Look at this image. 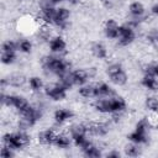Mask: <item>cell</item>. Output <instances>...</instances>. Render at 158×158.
<instances>
[{"label": "cell", "instance_id": "cell-35", "mask_svg": "<svg viewBox=\"0 0 158 158\" xmlns=\"http://www.w3.org/2000/svg\"><path fill=\"white\" fill-rule=\"evenodd\" d=\"M48 1H49V2H51L53 6H54L56 4H59V2H62V1H64V0H48Z\"/></svg>", "mask_w": 158, "mask_h": 158}, {"label": "cell", "instance_id": "cell-33", "mask_svg": "<svg viewBox=\"0 0 158 158\" xmlns=\"http://www.w3.org/2000/svg\"><path fill=\"white\" fill-rule=\"evenodd\" d=\"M107 157L109 158H118L120 153L118 152H111V153H107Z\"/></svg>", "mask_w": 158, "mask_h": 158}, {"label": "cell", "instance_id": "cell-21", "mask_svg": "<svg viewBox=\"0 0 158 158\" xmlns=\"http://www.w3.org/2000/svg\"><path fill=\"white\" fill-rule=\"evenodd\" d=\"M139 152H141V149H139L138 143L132 142L131 144H127V146L125 147V153H126L128 157H137V156L139 154Z\"/></svg>", "mask_w": 158, "mask_h": 158}, {"label": "cell", "instance_id": "cell-1", "mask_svg": "<svg viewBox=\"0 0 158 158\" xmlns=\"http://www.w3.org/2000/svg\"><path fill=\"white\" fill-rule=\"evenodd\" d=\"M42 65L47 72H49L52 74H56L58 77H60L62 74L68 72V63L65 60H63L62 58L53 57V56L44 57L42 59Z\"/></svg>", "mask_w": 158, "mask_h": 158}, {"label": "cell", "instance_id": "cell-4", "mask_svg": "<svg viewBox=\"0 0 158 158\" xmlns=\"http://www.w3.org/2000/svg\"><path fill=\"white\" fill-rule=\"evenodd\" d=\"M1 101L6 106H12V107L17 109L20 112L25 111L30 106L27 100L25 98L20 96V95H5V94H2L1 95Z\"/></svg>", "mask_w": 158, "mask_h": 158}, {"label": "cell", "instance_id": "cell-19", "mask_svg": "<svg viewBox=\"0 0 158 158\" xmlns=\"http://www.w3.org/2000/svg\"><path fill=\"white\" fill-rule=\"evenodd\" d=\"M143 12H144V7H143V5H142L141 2L135 1V2H132V4L130 5V14H131L132 16L139 17V16L143 15Z\"/></svg>", "mask_w": 158, "mask_h": 158}, {"label": "cell", "instance_id": "cell-5", "mask_svg": "<svg viewBox=\"0 0 158 158\" xmlns=\"http://www.w3.org/2000/svg\"><path fill=\"white\" fill-rule=\"evenodd\" d=\"M44 91H46V95L53 100H63L67 95V88H64L60 83L47 85Z\"/></svg>", "mask_w": 158, "mask_h": 158}, {"label": "cell", "instance_id": "cell-29", "mask_svg": "<svg viewBox=\"0 0 158 158\" xmlns=\"http://www.w3.org/2000/svg\"><path fill=\"white\" fill-rule=\"evenodd\" d=\"M19 49H20L21 52L28 53V52H31V49H32V43H31L30 41H27V40H22V41L19 43Z\"/></svg>", "mask_w": 158, "mask_h": 158}, {"label": "cell", "instance_id": "cell-9", "mask_svg": "<svg viewBox=\"0 0 158 158\" xmlns=\"http://www.w3.org/2000/svg\"><path fill=\"white\" fill-rule=\"evenodd\" d=\"M56 137H57V133L53 131V130H44L42 132L38 133V141L40 143L44 144V146H51V144H54V141H56Z\"/></svg>", "mask_w": 158, "mask_h": 158}, {"label": "cell", "instance_id": "cell-7", "mask_svg": "<svg viewBox=\"0 0 158 158\" xmlns=\"http://www.w3.org/2000/svg\"><path fill=\"white\" fill-rule=\"evenodd\" d=\"M86 128V135H93V136H104L109 131V126L104 122H90L85 125Z\"/></svg>", "mask_w": 158, "mask_h": 158}, {"label": "cell", "instance_id": "cell-25", "mask_svg": "<svg viewBox=\"0 0 158 158\" xmlns=\"http://www.w3.org/2000/svg\"><path fill=\"white\" fill-rule=\"evenodd\" d=\"M15 59H16L15 52H2L1 54V62L4 64H11L15 62Z\"/></svg>", "mask_w": 158, "mask_h": 158}, {"label": "cell", "instance_id": "cell-36", "mask_svg": "<svg viewBox=\"0 0 158 158\" xmlns=\"http://www.w3.org/2000/svg\"><path fill=\"white\" fill-rule=\"evenodd\" d=\"M68 1H69V2H72V4H75V2H78L79 0H68Z\"/></svg>", "mask_w": 158, "mask_h": 158}, {"label": "cell", "instance_id": "cell-8", "mask_svg": "<svg viewBox=\"0 0 158 158\" xmlns=\"http://www.w3.org/2000/svg\"><path fill=\"white\" fill-rule=\"evenodd\" d=\"M69 15H70V12H69L68 9H65V7H58L57 9V12H56V17H54L53 23L57 25L60 28H65L67 20L69 19Z\"/></svg>", "mask_w": 158, "mask_h": 158}, {"label": "cell", "instance_id": "cell-14", "mask_svg": "<svg viewBox=\"0 0 158 158\" xmlns=\"http://www.w3.org/2000/svg\"><path fill=\"white\" fill-rule=\"evenodd\" d=\"M70 117H73V112L68 109H57L54 112V120L58 123H63Z\"/></svg>", "mask_w": 158, "mask_h": 158}, {"label": "cell", "instance_id": "cell-37", "mask_svg": "<svg viewBox=\"0 0 158 158\" xmlns=\"http://www.w3.org/2000/svg\"><path fill=\"white\" fill-rule=\"evenodd\" d=\"M157 127H158V123H157Z\"/></svg>", "mask_w": 158, "mask_h": 158}, {"label": "cell", "instance_id": "cell-24", "mask_svg": "<svg viewBox=\"0 0 158 158\" xmlns=\"http://www.w3.org/2000/svg\"><path fill=\"white\" fill-rule=\"evenodd\" d=\"M146 107L152 112H158V100L153 96L146 99Z\"/></svg>", "mask_w": 158, "mask_h": 158}, {"label": "cell", "instance_id": "cell-28", "mask_svg": "<svg viewBox=\"0 0 158 158\" xmlns=\"http://www.w3.org/2000/svg\"><path fill=\"white\" fill-rule=\"evenodd\" d=\"M146 75H151V77H158V64L153 63V64H148L144 69Z\"/></svg>", "mask_w": 158, "mask_h": 158}, {"label": "cell", "instance_id": "cell-2", "mask_svg": "<svg viewBox=\"0 0 158 158\" xmlns=\"http://www.w3.org/2000/svg\"><path fill=\"white\" fill-rule=\"evenodd\" d=\"M2 143L12 149H20L30 143V136L23 131L15 133H6L2 138Z\"/></svg>", "mask_w": 158, "mask_h": 158}, {"label": "cell", "instance_id": "cell-6", "mask_svg": "<svg viewBox=\"0 0 158 158\" xmlns=\"http://www.w3.org/2000/svg\"><path fill=\"white\" fill-rule=\"evenodd\" d=\"M118 43L121 46H127L135 40V31L130 25H122L118 27Z\"/></svg>", "mask_w": 158, "mask_h": 158}, {"label": "cell", "instance_id": "cell-13", "mask_svg": "<svg viewBox=\"0 0 158 158\" xmlns=\"http://www.w3.org/2000/svg\"><path fill=\"white\" fill-rule=\"evenodd\" d=\"M88 72L84 69H75L72 72V78L74 81V85H83L88 80Z\"/></svg>", "mask_w": 158, "mask_h": 158}, {"label": "cell", "instance_id": "cell-26", "mask_svg": "<svg viewBox=\"0 0 158 158\" xmlns=\"http://www.w3.org/2000/svg\"><path fill=\"white\" fill-rule=\"evenodd\" d=\"M7 83H9V85H12V86H21L25 83V77L19 75V74L17 75H12V77L9 78Z\"/></svg>", "mask_w": 158, "mask_h": 158}, {"label": "cell", "instance_id": "cell-11", "mask_svg": "<svg viewBox=\"0 0 158 158\" xmlns=\"http://www.w3.org/2000/svg\"><path fill=\"white\" fill-rule=\"evenodd\" d=\"M112 95H115V91L107 84L100 83V84L95 85V98H107V96H112Z\"/></svg>", "mask_w": 158, "mask_h": 158}, {"label": "cell", "instance_id": "cell-18", "mask_svg": "<svg viewBox=\"0 0 158 158\" xmlns=\"http://www.w3.org/2000/svg\"><path fill=\"white\" fill-rule=\"evenodd\" d=\"M54 144L59 148H68L70 146V138H69V136H67L64 133H59L56 137Z\"/></svg>", "mask_w": 158, "mask_h": 158}, {"label": "cell", "instance_id": "cell-12", "mask_svg": "<svg viewBox=\"0 0 158 158\" xmlns=\"http://www.w3.org/2000/svg\"><path fill=\"white\" fill-rule=\"evenodd\" d=\"M65 41L60 36H56L49 41V48L53 53H60L65 49Z\"/></svg>", "mask_w": 158, "mask_h": 158}, {"label": "cell", "instance_id": "cell-10", "mask_svg": "<svg viewBox=\"0 0 158 158\" xmlns=\"http://www.w3.org/2000/svg\"><path fill=\"white\" fill-rule=\"evenodd\" d=\"M118 25L115 20L110 19L106 21L105 23V27H104V31H105V35L109 37V38H117L118 37Z\"/></svg>", "mask_w": 158, "mask_h": 158}, {"label": "cell", "instance_id": "cell-16", "mask_svg": "<svg viewBox=\"0 0 158 158\" xmlns=\"http://www.w3.org/2000/svg\"><path fill=\"white\" fill-rule=\"evenodd\" d=\"M142 85L152 91L158 90V80L156 79V77H151V75H144L142 79Z\"/></svg>", "mask_w": 158, "mask_h": 158}, {"label": "cell", "instance_id": "cell-32", "mask_svg": "<svg viewBox=\"0 0 158 158\" xmlns=\"http://www.w3.org/2000/svg\"><path fill=\"white\" fill-rule=\"evenodd\" d=\"M101 2L105 7H109V9H112L116 5V0H101Z\"/></svg>", "mask_w": 158, "mask_h": 158}, {"label": "cell", "instance_id": "cell-23", "mask_svg": "<svg viewBox=\"0 0 158 158\" xmlns=\"http://www.w3.org/2000/svg\"><path fill=\"white\" fill-rule=\"evenodd\" d=\"M28 84H30V88H31L32 90H35V91H40V90L43 88V81H42V79L38 78V77H32V78H30Z\"/></svg>", "mask_w": 158, "mask_h": 158}, {"label": "cell", "instance_id": "cell-15", "mask_svg": "<svg viewBox=\"0 0 158 158\" xmlns=\"http://www.w3.org/2000/svg\"><path fill=\"white\" fill-rule=\"evenodd\" d=\"M109 77H110V79H111V81H112L114 84H116V85H123V84H126V81H127V75H126V73L123 72L122 68L118 69L117 72L110 74Z\"/></svg>", "mask_w": 158, "mask_h": 158}, {"label": "cell", "instance_id": "cell-27", "mask_svg": "<svg viewBox=\"0 0 158 158\" xmlns=\"http://www.w3.org/2000/svg\"><path fill=\"white\" fill-rule=\"evenodd\" d=\"M19 48V44L15 43L14 41H5L2 43V52H15Z\"/></svg>", "mask_w": 158, "mask_h": 158}, {"label": "cell", "instance_id": "cell-22", "mask_svg": "<svg viewBox=\"0 0 158 158\" xmlns=\"http://www.w3.org/2000/svg\"><path fill=\"white\" fill-rule=\"evenodd\" d=\"M83 152H84V154H85L86 157H89V158H96V157H100V156H101L100 149H99L96 146H94L93 143H91L89 147H86L85 149H83Z\"/></svg>", "mask_w": 158, "mask_h": 158}, {"label": "cell", "instance_id": "cell-31", "mask_svg": "<svg viewBox=\"0 0 158 158\" xmlns=\"http://www.w3.org/2000/svg\"><path fill=\"white\" fill-rule=\"evenodd\" d=\"M147 38H148V41H151V42L157 43V42H158V31H153V32H151V33L147 36Z\"/></svg>", "mask_w": 158, "mask_h": 158}, {"label": "cell", "instance_id": "cell-30", "mask_svg": "<svg viewBox=\"0 0 158 158\" xmlns=\"http://www.w3.org/2000/svg\"><path fill=\"white\" fill-rule=\"evenodd\" d=\"M1 157L2 158H11V157H14V152H12V148H10V147H7V146H2V148H1Z\"/></svg>", "mask_w": 158, "mask_h": 158}, {"label": "cell", "instance_id": "cell-20", "mask_svg": "<svg viewBox=\"0 0 158 158\" xmlns=\"http://www.w3.org/2000/svg\"><path fill=\"white\" fill-rule=\"evenodd\" d=\"M79 95L83 98H95V85H83L79 88Z\"/></svg>", "mask_w": 158, "mask_h": 158}, {"label": "cell", "instance_id": "cell-3", "mask_svg": "<svg viewBox=\"0 0 158 158\" xmlns=\"http://www.w3.org/2000/svg\"><path fill=\"white\" fill-rule=\"evenodd\" d=\"M147 131H148V121L146 118H142L136 125V130L132 133L128 135V139L131 142H135V143H138V144L146 143L148 141Z\"/></svg>", "mask_w": 158, "mask_h": 158}, {"label": "cell", "instance_id": "cell-17", "mask_svg": "<svg viewBox=\"0 0 158 158\" xmlns=\"http://www.w3.org/2000/svg\"><path fill=\"white\" fill-rule=\"evenodd\" d=\"M91 53L99 59H104L107 56V51H106L105 46L101 43H94L91 47Z\"/></svg>", "mask_w": 158, "mask_h": 158}, {"label": "cell", "instance_id": "cell-34", "mask_svg": "<svg viewBox=\"0 0 158 158\" xmlns=\"http://www.w3.org/2000/svg\"><path fill=\"white\" fill-rule=\"evenodd\" d=\"M152 12L156 14V15H158V4H156V5L152 7Z\"/></svg>", "mask_w": 158, "mask_h": 158}]
</instances>
